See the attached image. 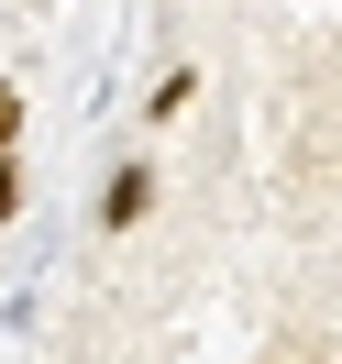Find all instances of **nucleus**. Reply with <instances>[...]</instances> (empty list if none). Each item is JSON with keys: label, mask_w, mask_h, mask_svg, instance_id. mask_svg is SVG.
<instances>
[{"label": "nucleus", "mask_w": 342, "mask_h": 364, "mask_svg": "<svg viewBox=\"0 0 342 364\" xmlns=\"http://www.w3.org/2000/svg\"><path fill=\"white\" fill-rule=\"evenodd\" d=\"M11 210H23V166L0 155V221H11Z\"/></svg>", "instance_id": "f03ea898"}, {"label": "nucleus", "mask_w": 342, "mask_h": 364, "mask_svg": "<svg viewBox=\"0 0 342 364\" xmlns=\"http://www.w3.org/2000/svg\"><path fill=\"white\" fill-rule=\"evenodd\" d=\"M11 133H23V89H0V144H11Z\"/></svg>", "instance_id": "7ed1b4c3"}, {"label": "nucleus", "mask_w": 342, "mask_h": 364, "mask_svg": "<svg viewBox=\"0 0 342 364\" xmlns=\"http://www.w3.org/2000/svg\"><path fill=\"white\" fill-rule=\"evenodd\" d=\"M144 199H155V177H144V166H122V177L100 188V232H133V221H144Z\"/></svg>", "instance_id": "f257e3e1"}]
</instances>
